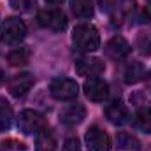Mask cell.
I'll return each instance as SVG.
<instances>
[{
  "instance_id": "obj_1",
  "label": "cell",
  "mask_w": 151,
  "mask_h": 151,
  "mask_svg": "<svg viewBox=\"0 0 151 151\" xmlns=\"http://www.w3.org/2000/svg\"><path fill=\"white\" fill-rule=\"evenodd\" d=\"M72 42L74 47L81 53H93L100 47V35L99 30L90 25V23H83L77 25L72 32Z\"/></svg>"
},
{
  "instance_id": "obj_2",
  "label": "cell",
  "mask_w": 151,
  "mask_h": 151,
  "mask_svg": "<svg viewBox=\"0 0 151 151\" xmlns=\"http://www.w3.org/2000/svg\"><path fill=\"white\" fill-rule=\"evenodd\" d=\"M27 37V25L19 18H7L0 25V42L7 46L19 44Z\"/></svg>"
},
{
  "instance_id": "obj_3",
  "label": "cell",
  "mask_w": 151,
  "mask_h": 151,
  "mask_svg": "<svg viewBox=\"0 0 151 151\" xmlns=\"http://www.w3.org/2000/svg\"><path fill=\"white\" fill-rule=\"evenodd\" d=\"M37 23L51 32H63L67 28V16L62 9H42L37 14Z\"/></svg>"
},
{
  "instance_id": "obj_4",
  "label": "cell",
  "mask_w": 151,
  "mask_h": 151,
  "mask_svg": "<svg viewBox=\"0 0 151 151\" xmlns=\"http://www.w3.org/2000/svg\"><path fill=\"white\" fill-rule=\"evenodd\" d=\"M49 93L56 100H74L79 93L77 83L69 77H56L49 84Z\"/></svg>"
},
{
  "instance_id": "obj_5",
  "label": "cell",
  "mask_w": 151,
  "mask_h": 151,
  "mask_svg": "<svg viewBox=\"0 0 151 151\" xmlns=\"http://www.w3.org/2000/svg\"><path fill=\"white\" fill-rule=\"evenodd\" d=\"M46 127V119L44 116L37 111H32V109H25L21 111L18 116V128L19 132H23L25 135H32V134H37L42 128Z\"/></svg>"
},
{
  "instance_id": "obj_6",
  "label": "cell",
  "mask_w": 151,
  "mask_h": 151,
  "mask_svg": "<svg viewBox=\"0 0 151 151\" xmlns=\"http://www.w3.org/2000/svg\"><path fill=\"white\" fill-rule=\"evenodd\" d=\"M84 142H86L88 151H109L111 150V137L100 127H90L86 135H84Z\"/></svg>"
},
{
  "instance_id": "obj_7",
  "label": "cell",
  "mask_w": 151,
  "mask_h": 151,
  "mask_svg": "<svg viewBox=\"0 0 151 151\" xmlns=\"http://www.w3.org/2000/svg\"><path fill=\"white\" fill-rule=\"evenodd\" d=\"M84 93L91 102H104L109 97V84L100 77H90L84 81Z\"/></svg>"
},
{
  "instance_id": "obj_8",
  "label": "cell",
  "mask_w": 151,
  "mask_h": 151,
  "mask_svg": "<svg viewBox=\"0 0 151 151\" xmlns=\"http://www.w3.org/2000/svg\"><path fill=\"white\" fill-rule=\"evenodd\" d=\"M34 76L28 74V72H23V74L14 76L11 81H9V93L14 97V99H23L34 86Z\"/></svg>"
},
{
  "instance_id": "obj_9",
  "label": "cell",
  "mask_w": 151,
  "mask_h": 151,
  "mask_svg": "<svg viewBox=\"0 0 151 151\" xmlns=\"http://www.w3.org/2000/svg\"><path fill=\"white\" fill-rule=\"evenodd\" d=\"M76 70L79 76H90V77H97L106 70V65L102 60L99 58H91V56H83L76 60Z\"/></svg>"
},
{
  "instance_id": "obj_10",
  "label": "cell",
  "mask_w": 151,
  "mask_h": 151,
  "mask_svg": "<svg viewBox=\"0 0 151 151\" xmlns=\"http://www.w3.org/2000/svg\"><path fill=\"white\" fill-rule=\"evenodd\" d=\"M130 51H132V47H130L128 40L123 39L121 35H114V37L109 39L107 44H106V55H107L109 58L116 60V62L127 58V56L130 55Z\"/></svg>"
},
{
  "instance_id": "obj_11",
  "label": "cell",
  "mask_w": 151,
  "mask_h": 151,
  "mask_svg": "<svg viewBox=\"0 0 151 151\" xmlns=\"http://www.w3.org/2000/svg\"><path fill=\"white\" fill-rule=\"evenodd\" d=\"M84 116H86V109L81 104H72L60 113V121L67 127H76L84 119Z\"/></svg>"
},
{
  "instance_id": "obj_12",
  "label": "cell",
  "mask_w": 151,
  "mask_h": 151,
  "mask_svg": "<svg viewBox=\"0 0 151 151\" xmlns=\"http://www.w3.org/2000/svg\"><path fill=\"white\" fill-rule=\"evenodd\" d=\"M56 150V139L55 134L44 127L40 132L35 134V151H55Z\"/></svg>"
},
{
  "instance_id": "obj_13",
  "label": "cell",
  "mask_w": 151,
  "mask_h": 151,
  "mask_svg": "<svg viewBox=\"0 0 151 151\" xmlns=\"http://www.w3.org/2000/svg\"><path fill=\"white\" fill-rule=\"evenodd\" d=\"M106 118H107L113 125H125L130 116H128V109H127L123 104L114 102V104H111V106L106 107Z\"/></svg>"
},
{
  "instance_id": "obj_14",
  "label": "cell",
  "mask_w": 151,
  "mask_h": 151,
  "mask_svg": "<svg viewBox=\"0 0 151 151\" xmlns=\"http://www.w3.org/2000/svg\"><path fill=\"white\" fill-rule=\"evenodd\" d=\"M144 77H146V69L141 62H130L123 70V79L127 84H135Z\"/></svg>"
},
{
  "instance_id": "obj_15",
  "label": "cell",
  "mask_w": 151,
  "mask_h": 151,
  "mask_svg": "<svg viewBox=\"0 0 151 151\" xmlns=\"http://www.w3.org/2000/svg\"><path fill=\"white\" fill-rule=\"evenodd\" d=\"M114 23H118V25H121L125 19H128V18H132V12L135 11V2L134 0H119V2H116V5H114Z\"/></svg>"
},
{
  "instance_id": "obj_16",
  "label": "cell",
  "mask_w": 151,
  "mask_h": 151,
  "mask_svg": "<svg viewBox=\"0 0 151 151\" xmlns=\"http://www.w3.org/2000/svg\"><path fill=\"white\" fill-rule=\"evenodd\" d=\"M134 125L144 132V134H151V107L144 106V107H139L135 114H134Z\"/></svg>"
},
{
  "instance_id": "obj_17",
  "label": "cell",
  "mask_w": 151,
  "mask_h": 151,
  "mask_svg": "<svg viewBox=\"0 0 151 151\" xmlns=\"http://www.w3.org/2000/svg\"><path fill=\"white\" fill-rule=\"evenodd\" d=\"M116 148H118V151H139L141 150V144H139V141L132 134L119 132L116 135Z\"/></svg>"
},
{
  "instance_id": "obj_18",
  "label": "cell",
  "mask_w": 151,
  "mask_h": 151,
  "mask_svg": "<svg viewBox=\"0 0 151 151\" xmlns=\"http://www.w3.org/2000/svg\"><path fill=\"white\" fill-rule=\"evenodd\" d=\"M70 7H72V12L81 19H88L93 16L91 0H70Z\"/></svg>"
},
{
  "instance_id": "obj_19",
  "label": "cell",
  "mask_w": 151,
  "mask_h": 151,
  "mask_svg": "<svg viewBox=\"0 0 151 151\" xmlns=\"http://www.w3.org/2000/svg\"><path fill=\"white\" fill-rule=\"evenodd\" d=\"M7 60L12 67H19V65H27L30 62V49L28 47H16L7 55Z\"/></svg>"
},
{
  "instance_id": "obj_20",
  "label": "cell",
  "mask_w": 151,
  "mask_h": 151,
  "mask_svg": "<svg viewBox=\"0 0 151 151\" xmlns=\"http://www.w3.org/2000/svg\"><path fill=\"white\" fill-rule=\"evenodd\" d=\"M11 123H12V109L9 107L7 102L0 100V132L9 130Z\"/></svg>"
},
{
  "instance_id": "obj_21",
  "label": "cell",
  "mask_w": 151,
  "mask_h": 151,
  "mask_svg": "<svg viewBox=\"0 0 151 151\" xmlns=\"http://www.w3.org/2000/svg\"><path fill=\"white\" fill-rule=\"evenodd\" d=\"M35 5V0H11V7L18 12H28Z\"/></svg>"
},
{
  "instance_id": "obj_22",
  "label": "cell",
  "mask_w": 151,
  "mask_h": 151,
  "mask_svg": "<svg viewBox=\"0 0 151 151\" xmlns=\"http://www.w3.org/2000/svg\"><path fill=\"white\" fill-rule=\"evenodd\" d=\"M137 47L141 53L151 55V34H141L137 37Z\"/></svg>"
},
{
  "instance_id": "obj_23",
  "label": "cell",
  "mask_w": 151,
  "mask_h": 151,
  "mask_svg": "<svg viewBox=\"0 0 151 151\" xmlns=\"http://www.w3.org/2000/svg\"><path fill=\"white\" fill-rule=\"evenodd\" d=\"M0 151H25V146L16 141H7V142H0Z\"/></svg>"
},
{
  "instance_id": "obj_24",
  "label": "cell",
  "mask_w": 151,
  "mask_h": 151,
  "mask_svg": "<svg viewBox=\"0 0 151 151\" xmlns=\"http://www.w3.org/2000/svg\"><path fill=\"white\" fill-rule=\"evenodd\" d=\"M62 151H79V141L76 137L67 139L65 144H63V148H62Z\"/></svg>"
},
{
  "instance_id": "obj_25",
  "label": "cell",
  "mask_w": 151,
  "mask_h": 151,
  "mask_svg": "<svg viewBox=\"0 0 151 151\" xmlns=\"http://www.w3.org/2000/svg\"><path fill=\"white\" fill-rule=\"evenodd\" d=\"M99 2H100L102 11H106V12H111L116 5V0H99Z\"/></svg>"
},
{
  "instance_id": "obj_26",
  "label": "cell",
  "mask_w": 151,
  "mask_h": 151,
  "mask_svg": "<svg viewBox=\"0 0 151 151\" xmlns=\"http://www.w3.org/2000/svg\"><path fill=\"white\" fill-rule=\"evenodd\" d=\"M146 83H148V86H150V90H151V72L146 74Z\"/></svg>"
},
{
  "instance_id": "obj_27",
  "label": "cell",
  "mask_w": 151,
  "mask_h": 151,
  "mask_svg": "<svg viewBox=\"0 0 151 151\" xmlns=\"http://www.w3.org/2000/svg\"><path fill=\"white\" fill-rule=\"evenodd\" d=\"M46 2H47V4H55V5H56V4H62L63 0H46Z\"/></svg>"
},
{
  "instance_id": "obj_28",
  "label": "cell",
  "mask_w": 151,
  "mask_h": 151,
  "mask_svg": "<svg viewBox=\"0 0 151 151\" xmlns=\"http://www.w3.org/2000/svg\"><path fill=\"white\" fill-rule=\"evenodd\" d=\"M146 2H148V5H151V0H146Z\"/></svg>"
}]
</instances>
